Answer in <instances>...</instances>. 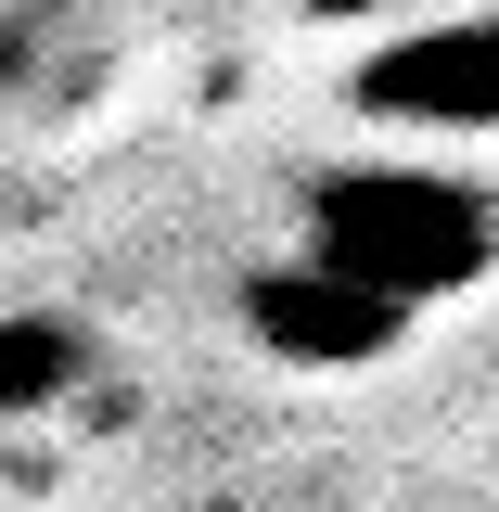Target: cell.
Segmentation results:
<instances>
[{
  "label": "cell",
  "mask_w": 499,
  "mask_h": 512,
  "mask_svg": "<svg viewBox=\"0 0 499 512\" xmlns=\"http://www.w3.org/2000/svg\"><path fill=\"white\" fill-rule=\"evenodd\" d=\"M295 244L359 269L372 295L423 320L448 295H474L499 269V192L461 180V167H423V154H372V167H308L295 180Z\"/></svg>",
  "instance_id": "obj_1"
},
{
  "label": "cell",
  "mask_w": 499,
  "mask_h": 512,
  "mask_svg": "<svg viewBox=\"0 0 499 512\" xmlns=\"http://www.w3.org/2000/svg\"><path fill=\"white\" fill-rule=\"evenodd\" d=\"M346 103L359 128H397V141H499V0L372 39L346 64Z\"/></svg>",
  "instance_id": "obj_2"
},
{
  "label": "cell",
  "mask_w": 499,
  "mask_h": 512,
  "mask_svg": "<svg viewBox=\"0 0 499 512\" xmlns=\"http://www.w3.org/2000/svg\"><path fill=\"white\" fill-rule=\"evenodd\" d=\"M231 320H244L256 359H282V372H372V359H397V333H410L397 295H372L359 269H333V256H308V244L244 269Z\"/></svg>",
  "instance_id": "obj_3"
},
{
  "label": "cell",
  "mask_w": 499,
  "mask_h": 512,
  "mask_svg": "<svg viewBox=\"0 0 499 512\" xmlns=\"http://www.w3.org/2000/svg\"><path fill=\"white\" fill-rule=\"evenodd\" d=\"M103 77H116V26H103L90 0H13V13H0V103L77 116Z\"/></svg>",
  "instance_id": "obj_4"
},
{
  "label": "cell",
  "mask_w": 499,
  "mask_h": 512,
  "mask_svg": "<svg viewBox=\"0 0 499 512\" xmlns=\"http://www.w3.org/2000/svg\"><path fill=\"white\" fill-rule=\"evenodd\" d=\"M90 372H103V346L77 308H0V423H52Z\"/></svg>",
  "instance_id": "obj_5"
}]
</instances>
